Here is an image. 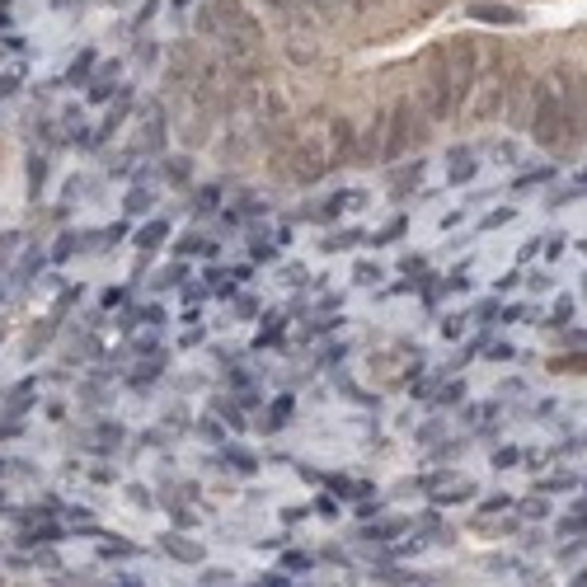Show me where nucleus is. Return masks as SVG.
Masks as SVG:
<instances>
[{
	"mask_svg": "<svg viewBox=\"0 0 587 587\" xmlns=\"http://www.w3.org/2000/svg\"><path fill=\"white\" fill-rule=\"evenodd\" d=\"M423 132H428V127L418 123L414 104H400V109H395V137L386 141V160H400L409 146H418V141H423Z\"/></svg>",
	"mask_w": 587,
	"mask_h": 587,
	"instance_id": "obj_3",
	"label": "nucleus"
},
{
	"mask_svg": "<svg viewBox=\"0 0 587 587\" xmlns=\"http://www.w3.org/2000/svg\"><path fill=\"white\" fill-rule=\"evenodd\" d=\"M90 66H94V57H90V52H85V57H80V62L71 66V80H76V76H85V71H90Z\"/></svg>",
	"mask_w": 587,
	"mask_h": 587,
	"instance_id": "obj_10",
	"label": "nucleus"
},
{
	"mask_svg": "<svg viewBox=\"0 0 587 587\" xmlns=\"http://www.w3.org/2000/svg\"><path fill=\"white\" fill-rule=\"evenodd\" d=\"M329 141H334V160H339V155H353V127L348 123H334Z\"/></svg>",
	"mask_w": 587,
	"mask_h": 587,
	"instance_id": "obj_5",
	"label": "nucleus"
},
{
	"mask_svg": "<svg viewBox=\"0 0 587 587\" xmlns=\"http://www.w3.org/2000/svg\"><path fill=\"white\" fill-rule=\"evenodd\" d=\"M160 235H165V221H155V226H146L137 245H141V249H155V245H160Z\"/></svg>",
	"mask_w": 587,
	"mask_h": 587,
	"instance_id": "obj_6",
	"label": "nucleus"
},
{
	"mask_svg": "<svg viewBox=\"0 0 587 587\" xmlns=\"http://www.w3.org/2000/svg\"><path fill=\"white\" fill-rule=\"evenodd\" d=\"M357 278H362V282H376V278H381V268H371V263H362V268H357Z\"/></svg>",
	"mask_w": 587,
	"mask_h": 587,
	"instance_id": "obj_11",
	"label": "nucleus"
},
{
	"mask_svg": "<svg viewBox=\"0 0 587 587\" xmlns=\"http://www.w3.org/2000/svg\"><path fill=\"white\" fill-rule=\"evenodd\" d=\"M287 409H292V400H278V404H273V414H268V433H273L282 418H287Z\"/></svg>",
	"mask_w": 587,
	"mask_h": 587,
	"instance_id": "obj_8",
	"label": "nucleus"
},
{
	"mask_svg": "<svg viewBox=\"0 0 587 587\" xmlns=\"http://www.w3.org/2000/svg\"><path fill=\"white\" fill-rule=\"evenodd\" d=\"M5 94H15V80L10 76H0V99H5Z\"/></svg>",
	"mask_w": 587,
	"mask_h": 587,
	"instance_id": "obj_13",
	"label": "nucleus"
},
{
	"mask_svg": "<svg viewBox=\"0 0 587 587\" xmlns=\"http://www.w3.org/2000/svg\"><path fill=\"white\" fill-rule=\"evenodd\" d=\"M447 52V76H451V94H456V109L465 104V94L475 90V71H479V47L465 43V38H456L451 47H442Z\"/></svg>",
	"mask_w": 587,
	"mask_h": 587,
	"instance_id": "obj_2",
	"label": "nucleus"
},
{
	"mask_svg": "<svg viewBox=\"0 0 587 587\" xmlns=\"http://www.w3.org/2000/svg\"><path fill=\"white\" fill-rule=\"evenodd\" d=\"M470 174H475V165H470V155H461V160H456V170H451V179H456V184H465Z\"/></svg>",
	"mask_w": 587,
	"mask_h": 587,
	"instance_id": "obj_7",
	"label": "nucleus"
},
{
	"mask_svg": "<svg viewBox=\"0 0 587 587\" xmlns=\"http://www.w3.org/2000/svg\"><path fill=\"white\" fill-rule=\"evenodd\" d=\"M564 127H578V123L564 113V104H559L555 90H541V99H536V118H531V137L555 151V146H569V141H573Z\"/></svg>",
	"mask_w": 587,
	"mask_h": 587,
	"instance_id": "obj_1",
	"label": "nucleus"
},
{
	"mask_svg": "<svg viewBox=\"0 0 587 587\" xmlns=\"http://www.w3.org/2000/svg\"><path fill=\"white\" fill-rule=\"evenodd\" d=\"M146 207H151L146 193H132V198H127V212H146Z\"/></svg>",
	"mask_w": 587,
	"mask_h": 587,
	"instance_id": "obj_9",
	"label": "nucleus"
},
{
	"mask_svg": "<svg viewBox=\"0 0 587 587\" xmlns=\"http://www.w3.org/2000/svg\"><path fill=\"white\" fill-rule=\"evenodd\" d=\"M400 231H404V221H390L386 231H381V245H386V240H395V235H400Z\"/></svg>",
	"mask_w": 587,
	"mask_h": 587,
	"instance_id": "obj_12",
	"label": "nucleus"
},
{
	"mask_svg": "<svg viewBox=\"0 0 587 587\" xmlns=\"http://www.w3.org/2000/svg\"><path fill=\"white\" fill-rule=\"evenodd\" d=\"M470 15L484 19V24H517V15H512V10H503V5H475Z\"/></svg>",
	"mask_w": 587,
	"mask_h": 587,
	"instance_id": "obj_4",
	"label": "nucleus"
}]
</instances>
